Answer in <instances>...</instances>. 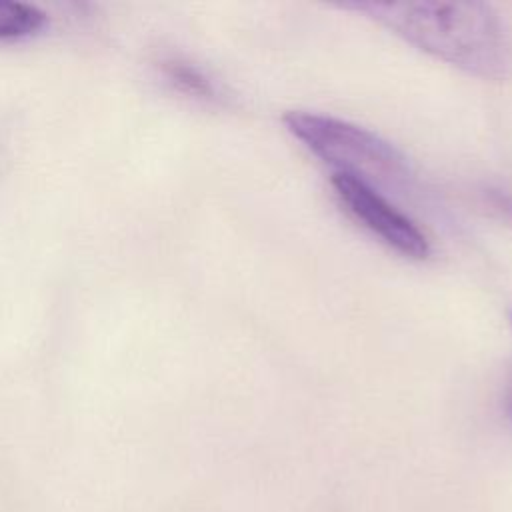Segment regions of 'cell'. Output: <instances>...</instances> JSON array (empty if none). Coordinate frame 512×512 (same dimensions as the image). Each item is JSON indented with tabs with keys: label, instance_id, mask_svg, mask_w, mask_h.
<instances>
[{
	"label": "cell",
	"instance_id": "6da1fadb",
	"mask_svg": "<svg viewBox=\"0 0 512 512\" xmlns=\"http://www.w3.org/2000/svg\"><path fill=\"white\" fill-rule=\"evenodd\" d=\"M418 50L468 74L500 80L512 70V40L498 12L484 2H352Z\"/></svg>",
	"mask_w": 512,
	"mask_h": 512
},
{
	"label": "cell",
	"instance_id": "7a4b0ae2",
	"mask_svg": "<svg viewBox=\"0 0 512 512\" xmlns=\"http://www.w3.org/2000/svg\"><path fill=\"white\" fill-rule=\"evenodd\" d=\"M282 122L314 156L332 166L334 174L370 186H402L412 178L408 158L368 128L308 110H288Z\"/></svg>",
	"mask_w": 512,
	"mask_h": 512
},
{
	"label": "cell",
	"instance_id": "3957f363",
	"mask_svg": "<svg viewBox=\"0 0 512 512\" xmlns=\"http://www.w3.org/2000/svg\"><path fill=\"white\" fill-rule=\"evenodd\" d=\"M332 188L348 214L378 236L388 248L412 260H424L430 256L432 246L426 234L374 186L350 176L332 174Z\"/></svg>",
	"mask_w": 512,
	"mask_h": 512
},
{
	"label": "cell",
	"instance_id": "277c9868",
	"mask_svg": "<svg viewBox=\"0 0 512 512\" xmlns=\"http://www.w3.org/2000/svg\"><path fill=\"white\" fill-rule=\"evenodd\" d=\"M160 70L178 92L202 102L220 100V92L212 78L194 62L180 56H166L160 60Z\"/></svg>",
	"mask_w": 512,
	"mask_h": 512
},
{
	"label": "cell",
	"instance_id": "5b68a950",
	"mask_svg": "<svg viewBox=\"0 0 512 512\" xmlns=\"http://www.w3.org/2000/svg\"><path fill=\"white\" fill-rule=\"evenodd\" d=\"M46 26V14L24 2L0 0V42L24 40Z\"/></svg>",
	"mask_w": 512,
	"mask_h": 512
},
{
	"label": "cell",
	"instance_id": "8992f818",
	"mask_svg": "<svg viewBox=\"0 0 512 512\" xmlns=\"http://www.w3.org/2000/svg\"><path fill=\"white\" fill-rule=\"evenodd\" d=\"M494 202H496V206H500L502 210H506L508 214H512V196H506V194H502V192H496V194H494Z\"/></svg>",
	"mask_w": 512,
	"mask_h": 512
},
{
	"label": "cell",
	"instance_id": "52a82bcc",
	"mask_svg": "<svg viewBox=\"0 0 512 512\" xmlns=\"http://www.w3.org/2000/svg\"><path fill=\"white\" fill-rule=\"evenodd\" d=\"M510 322H512V312H510ZM508 416H510V420H512V392H510V396H508Z\"/></svg>",
	"mask_w": 512,
	"mask_h": 512
}]
</instances>
